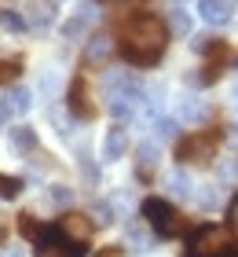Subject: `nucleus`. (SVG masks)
<instances>
[{"mask_svg":"<svg viewBox=\"0 0 238 257\" xmlns=\"http://www.w3.org/2000/svg\"><path fill=\"white\" fill-rule=\"evenodd\" d=\"M117 48L132 66H154L169 48V26H165V19L150 15V11L128 15L117 26Z\"/></svg>","mask_w":238,"mask_h":257,"instance_id":"1","label":"nucleus"},{"mask_svg":"<svg viewBox=\"0 0 238 257\" xmlns=\"http://www.w3.org/2000/svg\"><path fill=\"white\" fill-rule=\"evenodd\" d=\"M139 213H143V220L150 224V231L158 239H176V235H183V231H187V217L169 202V198H158V195L143 198Z\"/></svg>","mask_w":238,"mask_h":257,"instance_id":"2","label":"nucleus"},{"mask_svg":"<svg viewBox=\"0 0 238 257\" xmlns=\"http://www.w3.org/2000/svg\"><path fill=\"white\" fill-rule=\"evenodd\" d=\"M183 257H238V242H231V235L216 224H205L190 235V246Z\"/></svg>","mask_w":238,"mask_h":257,"instance_id":"3","label":"nucleus"},{"mask_svg":"<svg viewBox=\"0 0 238 257\" xmlns=\"http://www.w3.org/2000/svg\"><path fill=\"white\" fill-rule=\"evenodd\" d=\"M216 147H220V133L201 128V133H187L176 144V158H180V166H205V162L216 158Z\"/></svg>","mask_w":238,"mask_h":257,"instance_id":"4","label":"nucleus"},{"mask_svg":"<svg viewBox=\"0 0 238 257\" xmlns=\"http://www.w3.org/2000/svg\"><path fill=\"white\" fill-rule=\"evenodd\" d=\"M128 155V133L125 125H110L103 136V162H121Z\"/></svg>","mask_w":238,"mask_h":257,"instance_id":"5","label":"nucleus"},{"mask_svg":"<svg viewBox=\"0 0 238 257\" xmlns=\"http://www.w3.org/2000/svg\"><path fill=\"white\" fill-rule=\"evenodd\" d=\"M92 22H95V8H92V4H77L74 11H70V19L63 22V37H66V41H77L81 33L92 26Z\"/></svg>","mask_w":238,"mask_h":257,"instance_id":"6","label":"nucleus"},{"mask_svg":"<svg viewBox=\"0 0 238 257\" xmlns=\"http://www.w3.org/2000/svg\"><path fill=\"white\" fill-rule=\"evenodd\" d=\"M198 19L205 26H227L231 22V0H198Z\"/></svg>","mask_w":238,"mask_h":257,"instance_id":"7","label":"nucleus"},{"mask_svg":"<svg viewBox=\"0 0 238 257\" xmlns=\"http://www.w3.org/2000/svg\"><path fill=\"white\" fill-rule=\"evenodd\" d=\"M66 103H70V110H74L77 118H85V121L95 118V107L88 103V88H85V81H81V77L70 85V99H66Z\"/></svg>","mask_w":238,"mask_h":257,"instance_id":"8","label":"nucleus"},{"mask_svg":"<svg viewBox=\"0 0 238 257\" xmlns=\"http://www.w3.org/2000/svg\"><path fill=\"white\" fill-rule=\"evenodd\" d=\"M125 242L132 250H154V231L147 220H132V224L125 228Z\"/></svg>","mask_w":238,"mask_h":257,"instance_id":"9","label":"nucleus"},{"mask_svg":"<svg viewBox=\"0 0 238 257\" xmlns=\"http://www.w3.org/2000/svg\"><path fill=\"white\" fill-rule=\"evenodd\" d=\"M59 228H63L66 235H74V239H88L92 235V220L85 213H63L59 217Z\"/></svg>","mask_w":238,"mask_h":257,"instance_id":"10","label":"nucleus"},{"mask_svg":"<svg viewBox=\"0 0 238 257\" xmlns=\"http://www.w3.org/2000/svg\"><path fill=\"white\" fill-rule=\"evenodd\" d=\"M8 144L15 147L19 155H33V151H37V133H33L30 125H15L11 136H8Z\"/></svg>","mask_w":238,"mask_h":257,"instance_id":"11","label":"nucleus"},{"mask_svg":"<svg viewBox=\"0 0 238 257\" xmlns=\"http://www.w3.org/2000/svg\"><path fill=\"white\" fill-rule=\"evenodd\" d=\"M165 188H169L176 198H194V195H198V188H194V184H190V180L183 177V169L169 173V177H165Z\"/></svg>","mask_w":238,"mask_h":257,"instance_id":"12","label":"nucleus"},{"mask_svg":"<svg viewBox=\"0 0 238 257\" xmlns=\"http://www.w3.org/2000/svg\"><path fill=\"white\" fill-rule=\"evenodd\" d=\"M4 103H8L11 114H30V107H33V92H30V88H11L8 96H4Z\"/></svg>","mask_w":238,"mask_h":257,"instance_id":"13","label":"nucleus"},{"mask_svg":"<svg viewBox=\"0 0 238 257\" xmlns=\"http://www.w3.org/2000/svg\"><path fill=\"white\" fill-rule=\"evenodd\" d=\"M176 118H180V121H201V118H205V103H201V99H180V110H176Z\"/></svg>","mask_w":238,"mask_h":257,"instance_id":"14","label":"nucleus"},{"mask_svg":"<svg viewBox=\"0 0 238 257\" xmlns=\"http://www.w3.org/2000/svg\"><path fill=\"white\" fill-rule=\"evenodd\" d=\"M169 26H172L176 33H183V37H187V33L194 30V19H190L183 8H172V11H169Z\"/></svg>","mask_w":238,"mask_h":257,"instance_id":"15","label":"nucleus"},{"mask_svg":"<svg viewBox=\"0 0 238 257\" xmlns=\"http://www.w3.org/2000/svg\"><path fill=\"white\" fill-rule=\"evenodd\" d=\"M0 26H4V30H11V33H22V30L30 26V22L22 19L19 11H11V8H0Z\"/></svg>","mask_w":238,"mask_h":257,"instance_id":"16","label":"nucleus"},{"mask_svg":"<svg viewBox=\"0 0 238 257\" xmlns=\"http://www.w3.org/2000/svg\"><path fill=\"white\" fill-rule=\"evenodd\" d=\"M106 55H110V41H106V37H95V41L88 44V52H85V63H103Z\"/></svg>","mask_w":238,"mask_h":257,"instance_id":"17","label":"nucleus"},{"mask_svg":"<svg viewBox=\"0 0 238 257\" xmlns=\"http://www.w3.org/2000/svg\"><path fill=\"white\" fill-rule=\"evenodd\" d=\"M22 74V59H0V85H11Z\"/></svg>","mask_w":238,"mask_h":257,"instance_id":"18","label":"nucleus"},{"mask_svg":"<svg viewBox=\"0 0 238 257\" xmlns=\"http://www.w3.org/2000/svg\"><path fill=\"white\" fill-rule=\"evenodd\" d=\"M19 195H22V177L0 173V198H19Z\"/></svg>","mask_w":238,"mask_h":257,"instance_id":"19","label":"nucleus"},{"mask_svg":"<svg viewBox=\"0 0 238 257\" xmlns=\"http://www.w3.org/2000/svg\"><path fill=\"white\" fill-rule=\"evenodd\" d=\"M154 162H158V144L154 140H147V144H139V166H143V173H147Z\"/></svg>","mask_w":238,"mask_h":257,"instance_id":"20","label":"nucleus"},{"mask_svg":"<svg viewBox=\"0 0 238 257\" xmlns=\"http://www.w3.org/2000/svg\"><path fill=\"white\" fill-rule=\"evenodd\" d=\"M154 128H158V136L169 140V136H176V128H180V118H165L161 114V118H154Z\"/></svg>","mask_w":238,"mask_h":257,"instance_id":"21","label":"nucleus"},{"mask_svg":"<svg viewBox=\"0 0 238 257\" xmlns=\"http://www.w3.org/2000/svg\"><path fill=\"white\" fill-rule=\"evenodd\" d=\"M48 198H52L55 206H66L70 198H74V191H70L66 184H52V188H48Z\"/></svg>","mask_w":238,"mask_h":257,"instance_id":"22","label":"nucleus"},{"mask_svg":"<svg viewBox=\"0 0 238 257\" xmlns=\"http://www.w3.org/2000/svg\"><path fill=\"white\" fill-rule=\"evenodd\" d=\"M95 224H114V206L110 202H95Z\"/></svg>","mask_w":238,"mask_h":257,"instance_id":"23","label":"nucleus"},{"mask_svg":"<svg viewBox=\"0 0 238 257\" xmlns=\"http://www.w3.org/2000/svg\"><path fill=\"white\" fill-rule=\"evenodd\" d=\"M0 257H26V253H22V246H4Z\"/></svg>","mask_w":238,"mask_h":257,"instance_id":"24","label":"nucleus"},{"mask_svg":"<svg viewBox=\"0 0 238 257\" xmlns=\"http://www.w3.org/2000/svg\"><path fill=\"white\" fill-rule=\"evenodd\" d=\"M231 220H234V228H238V198H234V206H231Z\"/></svg>","mask_w":238,"mask_h":257,"instance_id":"25","label":"nucleus"},{"mask_svg":"<svg viewBox=\"0 0 238 257\" xmlns=\"http://www.w3.org/2000/svg\"><path fill=\"white\" fill-rule=\"evenodd\" d=\"M231 99H234V103H238V85H234V88H231Z\"/></svg>","mask_w":238,"mask_h":257,"instance_id":"26","label":"nucleus"},{"mask_svg":"<svg viewBox=\"0 0 238 257\" xmlns=\"http://www.w3.org/2000/svg\"><path fill=\"white\" fill-rule=\"evenodd\" d=\"M103 257H117V250H110V253H103Z\"/></svg>","mask_w":238,"mask_h":257,"instance_id":"27","label":"nucleus"},{"mask_svg":"<svg viewBox=\"0 0 238 257\" xmlns=\"http://www.w3.org/2000/svg\"><path fill=\"white\" fill-rule=\"evenodd\" d=\"M234 133H238V118H234Z\"/></svg>","mask_w":238,"mask_h":257,"instance_id":"28","label":"nucleus"}]
</instances>
